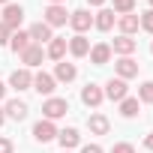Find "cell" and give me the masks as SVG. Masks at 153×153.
Here are the masks:
<instances>
[{"mask_svg":"<svg viewBox=\"0 0 153 153\" xmlns=\"http://www.w3.org/2000/svg\"><path fill=\"white\" fill-rule=\"evenodd\" d=\"M66 111H69V102L60 99V96H48V99L42 102V114H45V120H60V117H66Z\"/></svg>","mask_w":153,"mask_h":153,"instance_id":"obj_1","label":"cell"},{"mask_svg":"<svg viewBox=\"0 0 153 153\" xmlns=\"http://www.w3.org/2000/svg\"><path fill=\"white\" fill-rule=\"evenodd\" d=\"M48 27H60L69 21V12H66V3H48L45 6V18H42Z\"/></svg>","mask_w":153,"mask_h":153,"instance_id":"obj_2","label":"cell"},{"mask_svg":"<svg viewBox=\"0 0 153 153\" xmlns=\"http://www.w3.org/2000/svg\"><path fill=\"white\" fill-rule=\"evenodd\" d=\"M21 21H24V9H21L18 3H6V6H3V24L15 33V30L21 27Z\"/></svg>","mask_w":153,"mask_h":153,"instance_id":"obj_3","label":"cell"},{"mask_svg":"<svg viewBox=\"0 0 153 153\" xmlns=\"http://www.w3.org/2000/svg\"><path fill=\"white\" fill-rule=\"evenodd\" d=\"M33 138L39 141V144H48V141H54L57 138V126H54V120H39L36 126H33Z\"/></svg>","mask_w":153,"mask_h":153,"instance_id":"obj_4","label":"cell"},{"mask_svg":"<svg viewBox=\"0 0 153 153\" xmlns=\"http://www.w3.org/2000/svg\"><path fill=\"white\" fill-rule=\"evenodd\" d=\"M111 102H123L126 96H129V87H126V81L123 78H111L108 84H105V90H102Z\"/></svg>","mask_w":153,"mask_h":153,"instance_id":"obj_5","label":"cell"},{"mask_svg":"<svg viewBox=\"0 0 153 153\" xmlns=\"http://www.w3.org/2000/svg\"><path fill=\"white\" fill-rule=\"evenodd\" d=\"M69 24H72L75 33H84V30L93 27V15L87 9H75V12H69Z\"/></svg>","mask_w":153,"mask_h":153,"instance_id":"obj_6","label":"cell"},{"mask_svg":"<svg viewBox=\"0 0 153 153\" xmlns=\"http://www.w3.org/2000/svg\"><path fill=\"white\" fill-rule=\"evenodd\" d=\"M33 90L42 93V96H51V93L57 90L54 75H48V72H36V75H33Z\"/></svg>","mask_w":153,"mask_h":153,"instance_id":"obj_7","label":"cell"},{"mask_svg":"<svg viewBox=\"0 0 153 153\" xmlns=\"http://www.w3.org/2000/svg\"><path fill=\"white\" fill-rule=\"evenodd\" d=\"M66 48H69L72 57H87V54H90V39H87L84 33H75V36L66 42Z\"/></svg>","mask_w":153,"mask_h":153,"instance_id":"obj_8","label":"cell"},{"mask_svg":"<svg viewBox=\"0 0 153 153\" xmlns=\"http://www.w3.org/2000/svg\"><path fill=\"white\" fill-rule=\"evenodd\" d=\"M42 57H45V51H42V45H36V42H30V45L21 51V63H24L27 69L39 66V63H42Z\"/></svg>","mask_w":153,"mask_h":153,"instance_id":"obj_9","label":"cell"},{"mask_svg":"<svg viewBox=\"0 0 153 153\" xmlns=\"http://www.w3.org/2000/svg\"><path fill=\"white\" fill-rule=\"evenodd\" d=\"M102 99H105V93H102V87H99V84H87V87L81 90V102H84L87 108H99V105H102Z\"/></svg>","mask_w":153,"mask_h":153,"instance_id":"obj_10","label":"cell"},{"mask_svg":"<svg viewBox=\"0 0 153 153\" xmlns=\"http://www.w3.org/2000/svg\"><path fill=\"white\" fill-rule=\"evenodd\" d=\"M9 84L15 87V90H33V75H30V69L24 66V69H15L12 75H9Z\"/></svg>","mask_w":153,"mask_h":153,"instance_id":"obj_11","label":"cell"},{"mask_svg":"<svg viewBox=\"0 0 153 153\" xmlns=\"http://www.w3.org/2000/svg\"><path fill=\"white\" fill-rule=\"evenodd\" d=\"M114 72H117V78H135V75H138V63L132 60V57H120L117 63H114Z\"/></svg>","mask_w":153,"mask_h":153,"instance_id":"obj_12","label":"cell"},{"mask_svg":"<svg viewBox=\"0 0 153 153\" xmlns=\"http://www.w3.org/2000/svg\"><path fill=\"white\" fill-rule=\"evenodd\" d=\"M114 21H117L114 9H99V12L93 15V27H96V30H102V33H108V30L114 27Z\"/></svg>","mask_w":153,"mask_h":153,"instance_id":"obj_13","label":"cell"},{"mask_svg":"<svg viewBox=\"0 0 153 153\" xmlns=\"http://www.w3.org/2000/svg\"><path fill=\"white\" fill-rule=\"evenodd\" d=\"M138 48V42L132 36H117L114 45H111V54H120V57H132V51Z\"/></svg>","mask_w":153,"mask_h":153,"instance_id":"obj_14","label":"cell"},{"mask_svg":"<svg viewBox=\"0 0 153 153\" xmlns=\"http://www.w3.org/2000/svg\"><path fill=\"white\" fill-rule=\"evenodd\" d=\"M117 27H120V36H132V33H138L141 21H138L135 12H129V15H120L117 18Z\"/></svg>","mask_w":153,"mask_h":153,"instance_id":"obj_15","label":"cell"},{"mask_svg":"<svg viewBox=\"0 0 153 153\" xmlns=\"http://www.w3.org/2000/svg\"><path fill=\"white\" fill-rule=\"evenodd\" d=\"M27 33H30V42H36V45H42V42H51V39H54V36H51V27H48L45 21H36Z\"/></svg>","mask_w":153,"mask_h":153,"instance_id":"obj_16","label":"cell"},{"mask_svg":"<svg viewBox=\"0 0 153 153\" xmlns=\"http://www.w3.org/2000/svg\"><path fill=\"white\" fill-rule=\"evenodd\" d=\"M108 60H111V45L108 42H99V45L90 48V63L93 66H105Z\"/></svg>","mask_w":153,"mask_h":153,"instance_id":"obj_17","label":"cell"},{"mask_svg":"<svg viewBox=\"0 0 153 153\" xmlns=\"http://www.w3.org/2000/svg\"><path fill=\"white\" fill-rule=\"evenodd\" d=\"M57 141H60L63 150H72V147H78V144H81V135H78V129H72V126H69V129H60V132H57Z\"/></svg>","mask_w":153,"mask_h":153,"instance_id":"obj_18","label":"cell"},{"mask_svg":"<svg viewBox=\"0 0 153 153\" xmlns=\"http://www.w3.org/2000/svg\"><path fill=\"white\" fill-rule=\"evenodd\" d=\"M3 111H6V117H12V120H24L27 117V102H21V99H9L6 105H3Z\"/></svg>","mask_w":153,"mask_h":153,"instance_id":"obj_19","label":"cell"},{"mask_svg":"<svg viewBox=\"0 0 153 153\" xmlns=\"http://www.w3.org/2000/svg\"><path fill=\"white\" fill-rule=\"evenodd\" d=\"M87 126H90V132H93V135H108L111 120H108L105 114H90V117H87Z\"/></svg>","mask_w":153,"mask_h":153,"instance_id":"obj_20","label":"cell"},{"mask_svg":"<svg viewBox=\"0 0 153 153\" xmlns=\"http://www.w3.org/2000/svg\"><path fill=\"white\" fill-rule=\"evenodd\" d=\"M75 75H78V69H75V63H66V60H60L57 63V69H54V81H75Z\"/></svg>","mask_w":153,"mask_h":153,"instance_id":"obj_21","label":"cell"},{"mask_svg":"<svg viewBox=\"0 0 153 153\" xmlns=\"http://www.w3.org/2000/svg\"><path fill=\"white\" fill-rule=\"evenodd\" d=\"M27 45H30V33H27V30H15V33L9 36V48H12L15 54H21Z\"/></svg>","mask_w":153,"mask_h":153,"instance_id":"obj_22","label":"cell"},{"mask_svg":"<svg viewBox=\"0 0 153 153\" xmlns=\"http://www.w3.org/2000/svg\"><path fill=\"white\" fill-rule=\"evenodd\" d=\"M45 54H48L51 60H57V63H60V60H63V54H66V39H63V36H54V39L48 42V51H45Z\"/></svg>","mask_w":153,"mask_h":153,"instance_id":"obj_23","label":"cell"},{"mask_svg":"<svg viewBox=\"0 0 153 153\" xmlns=\"http://www.w3.org/2000/svg\"><path fill=\"white\" fill-rule=\"evenodd\" d=\"M138 105H141V102H138V96H126V99L120 102V114L132 120V117H138Z\"/></svg>","mask_w":153,"mask_h":153,"instance_id":"obj_24","label":"cell"},{"mask_svg":"<svg viewBox=\"0 0 153 153\" xmlns=\"http://www.w3.org/2000/svg\"><path fill=\"white\" fill-rule=\"evenodd\" d=\"M138 102H147V105H153V81H144V84L138 87Z\"/></svg>","mask_w":153,"mask_h":153,"instance_id":"obj_25","label":"cell"},{"mask_svg":"<svg viewBox=\"0 0 153 153\" xmlns=\"http://www.w3.org/2000/svg\"><path fill=\"white\" fill-rule=\"evenodd\" d=\"M135 9V0H114V12L117 15H129Z\"/></svg>","mask_w":153,"mask_h":153,"instance_id":"obj_26","label":"cell"},{"mask_svg":"<svg viewBox=\"0 0 153 153\" xmlns=\"http://www.w3.org/2000/svg\"><path fill=\"white\" fill-rule=\"evenodd\" d=\"M138 21H141V30H147V33H153V9H147L144 15H138Z\"/></svg>","mask_w":153,"mask_h":153,"instance_id":"obj_27","label":"cell"},{"mask_svg":"<svg viewBox=\"0 0 153 153\" xmlns=\"http://www.w3.org/2000/svg\"><path fill=\"white\" fill-rule=\"evenodd\" d=\"M111 153H135V147H132V144H126V141H120V144H114V147H111Z\"/></svg>","mask_w":153,"mask_h":153,"instance_id":"obj_28","label":"cell"},{"mask_svg":"<svg viewBox=\"0 0 153 153\" xmlns=\"http://www.w3.org/2000/svg\"><path fill=\"white\" fill-rule=\"evenodd\" d=\"M9 36H12V30H9L3 21H0V45H9Z\"/></svg>","mask_w":153,"mask_h":153,"instance_id":"obj_29","label":"cell"},{"mask_svg":"<svg viewBox=\"0 0 153 153\" xmlns=\"http://www.w3.org/2000/svg\"><path fill=\"white\" fill-rule=\"evenodd\" d=\"M15 147H12V141L9 138H0V153H12Z\"/></svg>","mask_w":153,"mask_h":153,"instance_id":"obj_30","label":"cell"},{"mask_svg":"<svg viewBox=\"0 0 153 153\" xmlns=\"http://www.w3.org/2000/svg\"><path fill=\"white\" fill-rule=\"evenodd\" d=\"M81 153H102V147H99V144H84Z\"/></svg>","mask_w":153,"mask_h":153,"instance_id":"obj_31","label":"cell"},{"mask_svg":"<svg viewBox=\"0 0 153 153\" xmlns=\"http://www.w3.org/2000/svg\"><path fill=\"white\" fill-rule=\"evenodd\" d=\"M144 147H147V150H153V132H147V138H144Z\"/></svg>","mask_w":153,"mask_h":153,"instance_id":"obj_32","label":"cell"},{"mask_svg":"<svg viewBox=\"0 0 153 153\" xmlns=\"http://www.w3.org/2000/svg\"><path fill=\"white\" fill-rule=\"evenodd\" d=\"M87 3H90V6H102V3H105V0H87Z\"/></svg>","mask_w":153,"mask_h":153,"instance_id":"obj_33","label":"cell"},{"mask_svg":"<svg viewBox=\"0 0 153 153\" xmlns=\"http://www.w3.org/2000/svg\"><path fill=\"white\" fill-rule=\"evenodd\" d=\"M3 123H6V111H3V108H0V126H3Z\"/></svg>","mask_w":153,"mask_h":153,"instance_id":"obj_34","label":"cell"},{"mask_svg":"<svg viewBox=\"0 0 153 153\" xmlns=\"http://www.w3.org/2000/svg\"><path fill=\"white\" fill-rule=\"evenodd\" d=\"M3 96H6V84H3V81H0V99H3Z\"/></svg>","mask_w":153,"mask_h":153,"instance_id":"obj_35","label":"cell"},{"mask_svg":"<svg viewBox=\"0 0 153 153\" xmlns=\"http://www.w3.org/2000/svg\"><path fill=\"white\" fill-rule=\"evenodd\" d=\"M48 3H66V0H48Z\"/></svg>","mask_w":153,"mask_h":153,"instance_id":"obj_36","label":"cell"},{"mask_svg":"<svg viewBox=\"0 0 153 153\" xmlns=\"http://www.w3.org/2000/svg\"><path fill=\"white\" fill-rule=\"evenodd\" d=\"M6 3H9V0H0V6H6Z\"/></svg>","mask_w":153,"mask_h":153,"instance_id":"obj_37","label":"cell"},{"mask_svg":"<svg viewBox=\"0 0 153 153\" xmlns=\"http://www.w3.org/2000/svg\"><path fill=\"white\" fill-rule=\"evenodd\" d=\"M150 9H153V0H150Z\"/></svg>","mask_w":153,"mask_h":153,"instance_id":"obj_38","label":"cell"},{"mask_svg":"<svg viewBox=\"0 0 153 153\" xmlns=\"http://www.w3.org/2000/svg\"><path fill=\"white\" fill-rule=\"evenodd\" d=\"M150 51H153V45H150Z\"/></svg>","mask_w":153,"mask_h":153,"instance_id":"obj_39","label":"cell"},{"mask_svg":"<svg viewBox=\"0 0 153 153\" xmlns=\"http://www.w3.org/2000/svg\"><path fill=\"white\" fill-rule=\"evenodd\" d=\"M63 153H69V150H63Z\"/></svg>","mask_w":153,"mask_h":153,"instance_id":"obj_40","label":"cell"}]
</instances>
